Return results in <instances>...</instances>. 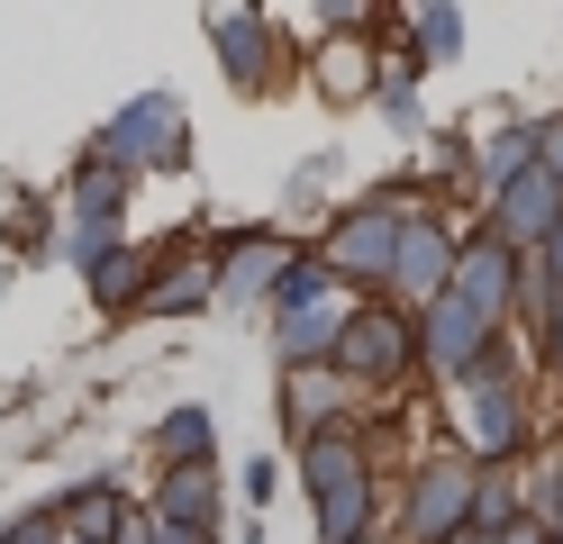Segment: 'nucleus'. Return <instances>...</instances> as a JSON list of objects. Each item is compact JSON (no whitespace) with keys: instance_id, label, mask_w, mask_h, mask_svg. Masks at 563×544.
Here are the masks:
<instances>
[{"instance_id":"obj_7","label":"nucleus","mask_w":563,"mask_h":544,"mask_svg":"<svg viewBox=\"0 0 563 544\" xmlns=\"http://www.w3.org/2000/svg\"><path fill=\"white\" fill-rule=\"evenodd\" d=\"M554 227H563V173H545V164L518 173L500 200H482V236H500L509 254H537Z\"/></svg>"},{"instance_id":"obj_24","label":"nucleus","mask_w":563,"mask_h":544,"mask_svg":"<svg viewBox=\"0 0 563 544\" xmlns=\"http://www.w3.org/2000/svg\"><path fill=\"white\" fill-rule=\"evenodd\" d=\"M373 508H382V481H355V490H336V499H309L319 544H364L373 535Z\"/></svg>"},{"instance_id":"obj_21","label":"nucleus","mask_w":563,"mask_h":544,"mask_svg":"<svg viewBox=\"0 0 563 544\" xmlns=\"http://www.w3.org/2000/svg\"><path fill=\"white\" fill-rule=\"evenodd\" d=\"M400 27H409V55H418V64H454L473 19L454 10V0H418V10H400Z\"/></svg>"},{"instance_id":"obj_15","label":"nucleus","mask_w":563,"mask_h":544,"mask_svg":"<svg viewBox=\"0 0 563 544\" xmlns=\"http://www.w3.org/2000/svg\"><path fill=\"white\" fill-rule=\"evenodd\" d=\"M282 273H291V245L282 236H236L219 254V309H264Z\"/></svg>"},{"instance_id":"obj_5","label":"nucleus","mask_w":563,"mask_h":544,"mask_svg":"<svg viewBox=\"0 0 563 544\" xmlns=\"http://www.w3.org/2000/svg\"><path fill=\"white\" fill-rule=\"evenodd\" d=\"M473 481H482V463L428 454L409 471V490H400V544H454L473 526Z\"/></svg>"},{"instance_id":"obj_1","label":"nucleus","mask_w":563,"mask_h":544,"mask_svg":"<svg viewBox=\"0 0 563 544\" xmlns=\"http://www.w3.org/2000/svg\"><path fill=\"white\" fill-rule=\"evenodd\" d=\"M445 426H454V454L464 463H527V435H537V409H527V354L500 336L464 381L445 390Z\"/></svg>"},{"instance_id":"obj_17","label":"nucleus","mask_w":563,"mask_h":544,"mask_svg":"<svg viewBox=\"0 0 563 544\" xmlns=\"http://www.w3.org/2000/svg\"><path fill=\"white\" fill-rule=\"evenodd\" d=\"M155 273H164V254H155V245H119V254H100V264H91L82 281H91V300L119 318V309H146Z\"/></svg>"},{"instance_id":"obj_27","label":"nucleus","mask_w":563,"mask_h":544,"mask_svg":"<svg viewBox=\"0 0 563 544\" xmlns=\"http://www.w3.org/2000/svg\"><path fill=\"white\" fill-rule=\"evenodd\" d=\"M273 490H282V463H264V454H255V463H245V508H264Z\"/></svg>"},{"instance_id":"obj_14","label":"nucleus","mask_w":563,"mask_h":544,"mask_svg":"<svg viewBox=\"0 0 563 544\" xmlns=\"http://www.w3.org/2000/svg\"><path fill=\"white\" fill-rule=\"evenodd\" d=\"M545 164V119H500L482 145H473V191L482 200H500L518 173H537Z\"/></svg>"},{"instance_id":"obj_26","label":"nucleus","mask_w":563,"mask_h":544,"mask_svg":"<svg viewBox=\"0 0 563 544\" xmlns=\"http://www.w3.org/2000/svg\"><path fill=\"white\" fill-rule=\"evenodd\" d=\"M0 544H64V518H55V508H27V518L0 526Z\"/></svg>"},{"instance_id":"obj_32","label":"nucleus","mask_w":563,"mask_h":544,"mask_svg":"<svg viewBox=\"0 0 563 544\" xmlns=\"http://www.w3.org/2000/svg\"><path fill=\"white\" fill-rule=\"evenodd\" d=\"M364 544H382V535H364Z\"/></svg>"},{"instance_id":"obj_9","label":"nucleus","mask_w":563,"mask_h":544,"mask_svg":"<svg viewBox=\"0 0 563 544\" xmlns=\"http://www.w3.org/2000/svg\"><path fill=\"white\" fill-rule=\"evenodd\" d=\"M454 300H464L473 318H490V326H500V336H509V318H518V254L500 245V236H464V254H454Z\"/></svg>"},{"instance_id":"obj_28","label":"nucleus","mask_w":563,"mask_h":544,"mask_svg":"<svg viewBox=\"0 0 563 544\" xmlns=\"http://www.w3.org/2000/svg\"><path fill=\"white\" fill-rule=\"evenodd\" d=\"M537 354H545L554 373H563V300H554V318H545V336H537Z\"/></svg>"},{"instance_id":"obj_6","label":"nucleus","mask_w":563,"mask_h":544,"mask_svg":"<svg viewBox=\"0 0 563 544\" xmlns=\"http://www.w3.org/2000/svg\"><path fill=\"white\" fill-rule=\"evenodd\" d=\"M454 254H464V236L445 227L437 209H418V218H400V254H391V281H382V300L391 309H437L445 300V281H454Z\"/></svg>"},{"instance_id":"obj_29","label":"nucleus","mask_w":563,"mask_h":544,"mask_svg":"<svg viewBox=\"0 0 563 544\" xmlns=\"http://www.w3.org/2000/svg\"><path fill=\"white\" fill-rule=\"evenodd\" d=\"M545 173H563V119H545Z\"/></svg>"},{"instance_id":"obj_25","label":"nucleus","mask_w":563,"mask_h":544,"mask_svg":"<svg viewBox=\"0 0 563 544\" xmlns=\"http://www.w3.org/2000/svg\"><path fill=\"white\" fill-rule=\"evenodd\" d=\"M328 181H336V155H309V164L291 173V191H282V209H291V218H300V209H319Z\"/></svg>"},{"instance_id":"obj_18","label":"nucleus","mask_w":563,"mask_h":544,"mask_svg":"<svg viewBox=\"0 0 563 544\" xmlns=\"http://www.w3.org/2000/svg\"><path fill=\"white\" fill-rule=\"evenodd\" d=\"M209 454H219V418H209L200 399H183V409L155 418V463L164 471H209Z\"/></svg>"},{"instance_id":"obj_16","label":"nucleus","mask_w":563,"mask_h":544,"mask_svg":"<svg viewBox=\"0 0 563 544\" xmlns=\"http://www.w3.org/2000/svg\"><path fill=\"white\" fill-rule=\"evenodd\" d=\"M209 300H219V254L173 245L164 273H155V290H146V318H191V309H209Z\"/></svg>"},{"instance_id":"obj_3","label":"nucleus","mask_w":563,"mask_h":544,"mask_svg":"<svg viewBox=\"0 0 563 544\" xmlns=\"http://www.w3.org/2000/svg\"><path fill=\"white\" fill-rule=\"evenodd\" d=\"M91 155L128 164L136 181H146V173H173V164H191V119H183V100H173V91H136L119 119L91 136Z\"/></svg>"},{"instance_id":"obj_22","label":"nucleus","mask_w":563,"mask_h":544,"mask_svg":"<svg viewBox=\"0 0 563 544\" xmlns=\"http://www.w3.org/2000/svg\"><path fill=\"white\" fill-rule=\"evenodd\" d=\"M319 91H336V100H373V91H382L373 36H328V55H319Z\"/></svg>"},{"instance_id":"obj_8","label":"nucleus","mask_w":563,"mask_h":544,"mask_svg":"<svg viewBox=\"0 0 563 544\" xmlns=\"http://www.w3.org/2000/svg\"><path fill=\"white\" fill-rule=\"evenodd\" d=\"M490 345H500V326H490V318H473L464 300H454V290H445L437 309H418V363H428V373H437L445 390L464 381Z\"/></svg>"},{"instance_id":"obj_12","label":"nucleus","mask_w":563,"mask_h":544,"mask_svg":"<svg viewBox=\"0 0 563 544\" xmlns=\"http://www.w3.org/2000/svg\"><path fill=\"white\" fill-rule=\"evenodd\" d=\"M209 46H219V73L236 91H273V73H282V36H273V19H255V10H219L209 19Z\"/></svg>"},{"instance_id":"obj_30","label":"nucleus","mask_w":563,"mask_h":544,"mask_svg":"<svg viewBox=\"0 0 563 544\" xmlns=\"http://www.w3.org/2000/svg\"><path fill=\"white\" fill-rule=\"evenodd\" d=\"M500 544H545V526H537V518H518V526H509Z\"/></svg>"},{"instance_id":"obj_4","label":"nucleus","mask_w":563,"mask_h":544,"mask_svg":"<svg viewBox=\"0 0 563 544\" xmlns=\"http://www.w3.org/2000/svg\"><path fill=\"white\" fill-rule=\"evenodd\" d=\"M409 363H418V318L391 309V300H355V318H345V336H336V373L373 399V390H391Z\"/></svg>"},{"instance_id":"obj_2","label":"nucleus","mask_w":563,"mask_h":544,"mask_svg":"<svg viewBox=\"0 0 563 544\" xmlns=\"http://www.w3.org/2000/svg\"><path fill=\"white\" fill-rule=\"evenodd\" d=\"M400 218H418V200H400V191L355 200L345 218H328L319 264H328L345 290H373V300H382V281H391V254H400Z\"/></svg>"},{"instance_id":"obj_11","label":"nucleus","mask_w":563,"mask_h":544,"mask_svg":"<svg viewBox=\"0 0 563 544\" xmlns=\"http://www.w3.org/2000/svg\"><path fill=\"white\" fill-rule=\"evenodd\" d=\"M364 390L336 373V363H309V373H282V426H291V445H309V435L328 426H355Z\"/></svg>"},{"instance_id":"obj_31","label":"nucleus","mask_w":563,"mask_h":544,"mask_svg":"<svg viewBox=\"0 0 563 544\" xmlns=\"http://www.w3.org/2000/svg\"><path fill=\"white\" fill-rule=\"evenodd\" d=\"M454 544H500V535H473V526H464V535H454Z\"/></svg>"},{"instance_id":"obj_23","label":"nucleus","mask_w":563,"mask_h":544,"mask_svg":"<svg viewBox=\"0 0 563 544\" xmlns=\"http://www.w3.org/2000/svg\"><path fill=\"white\" fill-rule=\"evenodd\" d=\"M128 191H136V173H128V164H110V155H91V164L74 173V218H91V227H119Z\"/></svg>"},{"instance_id":"obj_10","label":"nucleus","mask_w":563,"mask_h":544,"mask_svg":"<svg viewBox=\"0 0 563 544\" xmlns=\"http://www.w3.org/2000/svg\"><path fill=\"white\" fill-rule=\"evenodd\" d=\"M345 318H355V290H319V300H300V309H273V354H282V373H309V363H336V336H345Z\"/></svg>"},{"instance_id":"obj_20","label":"nucleus","mask_w":563,"mask_h":544,"mask_svg":"<svg viewBox=\"0 0 563 544\" xmlns=\"http://www.w3.org/2000/svg\"><path fill=\"white\" fill-rule=\"evenodd\" d=\"M155 518L219 535V471H164V481H155Z\"/></svg>"},{"instance_id":"obj_19","label":"nucleus","mask_w":563,"mask_h":544,"mask_svg":"<svg viewBox=\"0 0 563 544\" xmlns=\"http://www.w3.org/2000/svg\"><path fill=\"white\" fill-rule=\"evenodd\" d=\"M55 518H64V544H119L128 499H119V481H82V490L55 499Z\"/></svg>"},{"instance_id":"obj_13","label":"nucleus","mask_w":563,"mask_h":544,"mask_svg":"<svg viewBox=\"0 0 563 544\" xmlns=\"http://www.w3.org/2000/svg\"><path fill=\"white\" fill-rule=\"evenodd\" d=\"M355 481H382L373 454H364V418H355V426H328V435H309V445H300V490H309V499H336V490H355Z\"/></svg>"}]
</instances>
